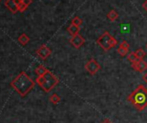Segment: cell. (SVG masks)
Here are the masks:
<instances>
[{
  "label": "cell",
  "mask_w": 147,
  "mask_h": 123,
  "mask_svg": "<svg viewBox=\"0 0 147 123\" xmlns=\"http://www.w3.org/2000/svg\"><path fill=\"white\" fill-rule=\"evenodd\" d=\"M5 6L7 7V9L13 14H16L18 11V5L16 4L15 0H6L5 1Z\"/></svg>",
  "instance_id": "obj_9"
},
{
  "label": "cell",
  "mask_w": 147,
  "mask_h": 123,
  "mask_svg": "<svg viewBox=\"0 0 147 123\" xmlns=\"http://www.w3.org/2000/svg\"><path fill=\"white\" fill-rule=\"evenodd\" d=\"M100 64L97 62V61L94 59H89L88 62L85 64V69H86V71L89 73V74H91V75H95L100 70Z\"/></svg>",
  "instance_id": "obj_5"
},
{
  "label": "cell",
  "mask_w": 147,
  "mask_h": 123,
  "mask_svg": "<svg viewBox=\"0 0 147 123\" xmlns=\"http://www.w3.org/2000/svg\"><path fill=\"white\" fill-rule=\"evenodd\" d=\"M82 23H83V21L79 17H75L72 19V21H71V23L72 24H75V25L79 26V27L82 24Z\"/></svg>",
  "instance_id": "obj_18"
},
{
  "label": "cell",
  "mask_w": 147,
  "mask_h": 123,
  "mask_svg": "<svg viewBox=\"0 0 147 123\" xmlns=\"http://www.w3.org/2000/svg\"><path fill=\"white\" fill-rule=\"evenodd\" d=\"M69 42L75 48L79 49L85 44V39L80 34H77L76 35L72 36V38L69 40Z\"/></svg>",
  "instance_id": "obj_7"
},
{
  "label": "cell",
  "mask_w": 147,
  "mask_h": 123,
  "mask_svg": "<svg viewBox=\"0 0 147 123\" xmlns=\"http://www.w3.org/2000/svg\"><path fill=\"white\" fill-rule=\"evenodd\" d=\"M49 102H52L53 104H58L60 102H61V97L56 94V93H54L50 96L49 97Z\"/></svg>",
  "instance_id": "obj_14"
},
{
  "label": "cell",
  "mask_w": 147,
  "mask_h": 123,
  "mask_svg": "<svg viewBox=\"0 0 147 123\" xmlns=\"http://www.w3.org/2000/svg\"><path fill=\"white\" fill-rule=\"evenodd\" d=\"M127 59H128V60L130 61L131 63H133V62H135V61L138 60V58H137L134 52H131L130 53H128L127 54Z\"/></svg>",
  "instance_id": "obj_17"
},
{
  "label": "cell",
  "mask_w": 147,
  "mask_h": 123,
  "mask_svg": "<svg viewBox=\"0 0 147 123\" xmlns=\"http://www.w3.org/2000/svg\"><path fill=\"white\" fill-rule=\"evenodd\" d=\"M67 32L69 33V35H71V36H74V35H77V34H79V32H80V30H81V28L79 27V26H76V25H75V24H70L69 26H68V28L67 29Z\"/></svg>",
  "instance_id": "obj_10"
},
{
  "label": "cell",
  "mask_w": 147,
  "mask_h": 123,
  "mask_svg": "<svg viewBox=\"0 0 147 123\" xmlns=\"http://www.w3.org/2000/svg\"><path fill=\"white\" fill-rule=\"evenodd\" d=\"M131 67L138 72H144L147 70V63L144 59H138L135 62L131 63Z\"/></svg>",
  "instance_id": "obj_8"
},
{
  "label": "cell",
  "mask_w": 147,
  "mask_h": 123,
  "mask_svg": "<svg viewBox=\"0 0 147 123\" xmlns=\"http://www.w3.org/2000/svg\"><path fill=\"white\" fill-rule=\"evenodd\" d=\"M22 3H23V4H24L25 5L29 6L30 5H31V4H32V0H23Z\"/></svg>",
  "instance_id": "obj_21"
},
{
  "label": "cell",
  "mask_w": 147,
  "mask_h": 123,
  "mask_svg": "<svg viewBox=\"0 0 147 123\" xmlns=\"http://www.w3.org/2000/svg\"><path fill=\"white\" fill-rule=\"evenodd\" d=\"M117 52L119 53V54L121 56V57H125L128 54V52H129V48H125L122 46L119 45V48L117 49Z\"/></svg>",
  "instance_id": "obj_15"
},
{
  "label": "cell",
  "mask_w": 147,
  "mask_h": 123,
  "mask_svg": "<svg viewBox=\"0 0 147 123\" xmlns=\"http://www.w3.org/2000/svg\"><path fill=\"white\" fill-rule=\"evenodd\" d=\"M107 18L111 21V22H114L115 20H117L119 18V14L117 13V11L115 10H112L108 12L107 14Z\"/></svg>",
  "instance_id": "obj_12"
},
{
  "label": "cell",
  "mask_w": 147,
  "mask_h": 123,
  "mask_svg": "<svg viewBox=\"0 0 147 123\" xmlns=\"http://www.w3.org/2000/svg\"><path fill=\"white\" fill-rule=\"evenodd\" d=\"M18 11H19V12H24V11H25L27 10L28 6L25 5L24 4H23V3L21 2V3L18 5Z\"/></svg>",
  "instance_id": "obj_19"
},
{
  "label": "cell",
  "mask_w": 147,
  "mask_h": 123,
  "mask_svg": "<svg viewBox=\"0 0 147 123\" xmlns=\"http://www.w3.org/2000/svg\"><path fill=\"white\" fill-rule=\"evenodd\" d=\"M134 53H135V54H136L138 59H143L145 57V55H146L145 52H144L142 48H138V49L136 50Z\"/></svg>",
  "instance_id": "obj_16"
},
{
  "label": "cell",
  "mask_w": 147,
  "mask_h": 123,
  "mask_svg": "<svg viewBox=\"0 0 147 123\" xmlns=\"http://www.w3.org/2000/svg\"><path fill=\"white\" fill-rule=\"evenodd\" d=\"M143 80L147 84V73H146V74H144V75L143 76Z\"/></svg>",
  "instance_id": "obj_24"
},
{
  "label": "cell",
  "mask_w": 147,
  "mask_h": 123,
  "mask_svg": "<svg viewBox=\"0 0 147 123\" xmlns=\"http://www.w3.org/2000/svg\"><path fill=\"white\" fill-rule=\"evenodd\" d=\"M146 48H147V44H146Z\"/></svg>",
  "instance_id": "obj_26"
},
{
  "label": "cell",
  "mask_w": 147,
  "mask_h": 123,
  "mask_svg": "<svg viewBox=\"0 0 147 123\" xmlns=\"http://www.w3.org/2000/svg\"><path fill=\"white\" fill-rule=\"evenodd\" d=\"M127 101L138 111H143L147 107V88L139 84L127 97Z\"/></svg>",
  "instance_id": "obj_2"
},
{
  "label": "cell",
  "mask_w": 147,
  "mask_h": 123,
  "mask_svg": "<svg viewBox=\"0 0 147 123\" xmlns=\"http://www.w3.org/2000/svg\"><path fill=\"white\" fill-rule=\"evenodd\" d=\"M49 71V69H47L45 66H43L42 65H40L36 67V69L35 70V72L37 74V76H42L44 75L47 72Z\"/></svg>",
  "instance_id": "obj_11"
},
{
  "label": "cell",
  "mask_w": 147,
  "mask_h": 123,
  "mask_svg": "<svg viewBox=\"0 0 147 123\" xmlns=\"http://www.w3.org/2000/svg\"><path fill=\"white\" fill-rule=\"evenodd\" d=\"M36 82L43 91L49 93L59 84V78L49 70L44 75L38 76Z\"/></svg>",
  "instance_id": "obj_3"
},
{
  "label": "cell",
  "mask_w": 147,
  "mask_h": 123,
  "mask_svg": "<svg viewBox=\"0 0 147 123\" xmlns=\"http://www.w3.org/2000/svg\"><path fill=\"white\" fill-rule=\"evenodd\" d=\"M120 46H122V47H125V48H130V44H129L127 41H123L120 43Z\"/></svg>",
  "instance_id": "obj_20"
},
{
  "label": "cell",
  "mask_w": 147,
  "mask_h": 123,
  "mask_svg": "<svg viewBox=\"0 0 147 123\" xmlns=\"http://www.w3.org/2000/svg\"><path fill=\"white\" fill-rule=\"evenodd\" d=\"M1 1H2V0H0V3H1Z\"/></svg>",
  "instance_id": "obj_25"
},
{
  "label": "cell",
  "mask_w": 147,
  "mask_h": 123,
  "mask_svg": "<svg viewBox=\"0 0 147 123\" xmlns=\"http://www.w3.org/2000/svg\"><path fill=\"white\" fill-rule=\"evenodd\" d=\"M36 83L25 72H21L11 83V86L22 96H25L35 87Z\"/></svg>",
  "instance_id": "obj_1"
},
{
  "label": "cell",
  "mask_w": 147,
  "mask_h": 123,
  "mask_svg": "<svg viewBox=\"0 0 147 123\" xmlns=\"http://www.w3.org/2000/svg\"><path fill=\"white\" fill-rule=\"evenodd\" d=\"M36 55L40 58V59H43V60H45L46 59H48L50 55H51V53H52V51H51V49L49 47H47L46 45H42L37 50H36Z\"/></svg>",
  "instance_id": "obj_6"
},
{
  "label": "cell",
  "mask_w": 147,
  "mask_h": 123,
  "mask_svg": "<svg viewBox=\"0 0 147 123\" xmlns=\"http://www.w3.org/2000/svg\"><path fill=\"white\" fill-rule=\"evenodd\" d=\"M101 123H113V122H112L109 119L106 118V119H104V120H103V121H102Z\"/></svg>",
  "instance_id": "obj_23"
},
{
  "label": "cell",
  "mask_w": 147,
  "mask_h": 123,
  "mask_svg": "<svg viewBox=\"0 0 147 123\" xmlns=\"http://www.w3.org/2000/svg\"><path fill=\"white\" fill-rule=\"evenodd\" d=\"M18 41L23 45L25 46L29 43L30 41V37L26 35V34H22L19 37H18Z\"/></svg>",
  "instance_id": "obj_13"
},
{
  "label": "cell",
  "mask_w": 147,
  "mask_h": 123,
  "mask_svg": "<svg viewBox=\"0 0 147 123\" xmlns=\"http://www.w3.org/2000/svg\"><path fill=\"white\" fill-rule=\"evenodd\" d=\"M21 1H23V0H21Z\"/></svg>",
  "instance_id": "obj_27"
},
{
  "label": "cell",
  "mask_w": 147,
  "mask_h": 123,
  "mask_svg": "<svg viewBox=\"0 0 147 123\" xmlns=\"http://www.w3.org/2000/svg\"><path fill=\"white\" fill-rule=\"evenodd\" d=\"M96 42L105 52H107V51L111 50L112 48H113L118 44L117 40L113 36H112L110 35V33L107 32V31L103 33L97 39Z\"/></svg>",
  "instance_id": "obj_4"
},
{
  "label": "cell",
  "mask_w": 147,
  "mask_h": 123,
  "mask_svg": "<svg viewBox=\"0 0 147 123\" xmlns=\"http://www.w3.org/2000/svg\"><path fill=\"white\" fill-rule=\"evenodd\" d=\"M142 7L144 8V10L147 12V0H145V1L143 3V5H142Z\"/></svg>",
  "instance_id": "obj_22"
}]
</instances>
